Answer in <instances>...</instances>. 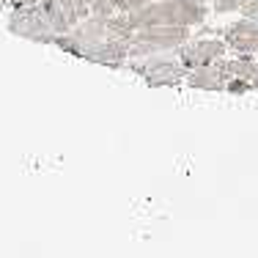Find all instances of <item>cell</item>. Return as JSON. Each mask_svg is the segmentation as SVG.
<instances>
[{
    "label": "cell",
    "instance_id": "cell-2",
    "mask_svg": "<svg viewBox=\"0 0 258 258\" xmlns=\"http://www.w3.org/2000/svg\"><path fill=\"white\" fill-rule=\"evenodd\" d=\"M187 39H189V28L187 25H149V28H138L132 33V41H129V60L146 58V55H154V52L179 50Z\"/></svg>",
    "mask_w": 258,
    "mask_h": 258
},
{
    "label": "cell",
    "instance_id": "cell-9",
    "mask_svg": "<svg viewBox=\"0 0 258 258\" xmlns=\"http://www.w3.org/2000/svg\"><path fill=\"white\" fill-rule=\"evenodd\" d=\"M231 77H239V80H247V83L258 85V63L253 60V55H239L233 60H225Z\"/></svg>",
    "mask_w": 258,
    "mask_h": 258
},
{
    "label": "cell",
    "instance_id": "cell-13",
    "mask_svg": "<svg viewBox=\"0 0 258 258\" xmlns=\"http://www.w3.org/2000/svg\"><path fill=\"white\" fill-rule=\"evenodd\" d=\"M41 0H0V6H9V9H25V6H39Z\"/></svg>",
    "mask_w": 258,
    "mask_h": 258
},
{
    "label": "cell",
    "instance_id": "cell-1",
    "mask_svg": "<svg viewBox=\"0 0 258 258\" xmlns=\"http://www.w3.org/2000/svg\"><path fill=\"white\" fill-rule=\"evenodd\" d=\"M209 9L201 0H151L149 6L132 11L129 22L132 28H149V25H201L206 20Z\"/></svg>",
    "mask_w": 258,
    "mask_h": 258
},
{
    "label": "cell",
    "instance_id": "cell-10",
    "mask_svg": "<svg viewBox=\"0 0 258 258\" xmlns=\"http://www.w3.org/2000/svg\"><path fill=\"white\" fill-rule=\"evenodd\" d=\"M39 9H41V14L47 17V22L52 25V30H55L58 36L66 33V30H72V22L66 20V14H63V9H60L58 0H41Z\"/></svg>",
    "mask_w": 258,
    "mask_h": 258
},
{
    "label": "cell",
    "instance_id": "cell-14",
    "mask_svg": "<svg viewBox=\"0 0 258 258\" xmlns=\"http://www.w3.org/2000/svg\"><path fill=\"white\" fill-rule=\"evenodd\" d=\"M201 3H214V0H201Z\"/></svg>",
    "mask_w": 258,
    "mask_h": 258
},
{
    "label": "cell",
    "instance_id": "cell-6",
    "mask_svg": "<svg viewBox=\"0 0 258 258\" xmlns=\"http://www.w3.org/2000/svg\"><path fill=\"white\" fill-rule=\"evenodd\" d=\"M179 60L187 69H195V66H206L214 63L225 55V41L220 39H187L184 44L176 50Z\"/></svg>",
    "mask_w": 258,
    "mask_h": 258
},
{
    "label": "cell",
    "instance_id": "cell-5",
    "mask_svg": "<svg viewBox=\"0 0 258 258\" xmlns=\"http://www.w3.org/2000/svg\"><path fill=\"white\" fill-rule=\"evenodd\" d=\"M80 60H88V63H99V66H124L129 60V39H118V36H107L102 41L88 44L80 55Z\"/></svg>",
    "mask_w": 258,
    "mask_h": 258
},
{
    "label": "cell",
    "instance_id": "cell-8",
    "mask_svg": "<svg viewBox=\"0 0 258 258\" xmlns=\"http://www.w3.org/2000/svg\"><path fill=\"white\" fill-rule=\"evenodd\" d=\"M225 47H231L239 55H255L258 52V22L255 20H236L223 30Z\"/></svg>",
    "mask_w": 258,
    "mask_h": 258
},
{
    "label": "cell",
    "instance_id": "cell-11",
    "mask_svg": "<svg viewBox=\"0 0 258 258\" xmlns=\"http://www.w3.org/2000/svg\"><path fill=\"white\" fill-rule=\"evenodd\" d=\"M58 3H60V9H63L66 20H69L72 28H75L80 20L91 17V6H94V0H58Z\"/></svg>",
    "mask_w": 258,
    "mask_h": 258
},
{
    "label": "cell",
    "instance_id": "cell-15",
    "mask_svg": "<svg viewBox=\"0 0 258 258\" xmlns=\"http://www.w3.org/2000/svg\"><path fill=\"white\" fill-rule=\"evenodd\" d=\"M255 91H258V85H255Z\"/></svg>",
    "mask_w": 258,
    "mask_h": 258
},
{
    "label": "cell",
    "instance_id": "cell-12",
    "mask_svg": "<svg viewBox=\"0 0 258 258\" xmlns=\"http://www.w3.org/2000/svg\"><path fill=\"white\" fill-rule=\"evenodd\" d=\"M239 14L247 17V20H255V22H258V0H247V3L239 9Z\"/></svg>",
    "mask_w": 258,
    "mask_h": 258
},
{
    "label": "cell",
    "instance_id": "cell-4",
    "mask_svg": "<svg viewBox=\"0 0 258 258\" xmlns=\"http://www.w3.org/2000/svg\"><path fill=\"white\" fill-rule=\"evenodd\" d=\"M6 28H9L11 36L25 41H36V44H52L55 41V30L47 22V17L41 14L39 6H25V9H11L9 20H6Z\"/></svg>",
    "mask_w": 258,
    "mask_h": 258
},
{
    "label": "cell",
    "instance_id": "cell-7",
    "mask_svg": "<svg viewBox=\"0 0 258 258\" xmlns=\"http://www.w3.org/2000/svg\"><path fill=\"white\" fill-rule=\"evenodd\" d=\"M231 80V72L225 66V60H214V63H206V66H195V69H187V77L184 83L189 88H201V91H225Z\"/></svg>",
    "mask_w": 258,
    "mask_h": 258
},
{
    "label": "cell",
    "instance_id": "cell-3",
    "mask_svg": "<svg viewBox=\"0 0 258 258\" xmlns=\"http://www.w3.org/2000/svg\"><path fill=\"white\" fill-rule=\"evenodd\" d=\"M132 66L135 75H140L149 85L154 88H165V85H179L187 77V66L179 60L176 50L170 52H154V55H146V58H135Z\"/></svg>",
    "mask_w": 258,
    "mask_h": 258
}]
</instances>
